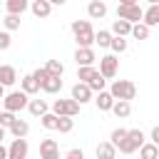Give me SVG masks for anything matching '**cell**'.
<instances>
[{
    "label": "cell",
    "mask_w": 159,
    "mask_h": 159,
    "mask_svg": "<svg viewBox=\"0 0 159 159\" xmlns=\"http://www.w3.org/2000/svg\"><path fill=\"white\" fill-rule=\"evenodd\" d=\"M144 142H147V137H144L142 129H127V134H124L114 147H117V154H134Z\"/></svg>",
    "instance_id": "1"
},
{
    "label": "cell",
    "mask_w": 159,
    "mask_h": 159,
    "mask_svg": "<svg viewBox=\"0 0 159 159\" xmlns=\"http://www.w3.org/2000/svg\"><path fill=\"white\" fill-rule=\"evenodd\" d=\"M72 35H75V42L80 47H92L94 45V30H92V22L89 20H75L70 25Z\"/></svg>",
    "instance_id": "2"
},
{
    "label": "cell",
    "mask_w": 159,
    "mask_h": 159,
    "mask_svg": "<svg viewBox=\"0 0 159 159\" xmlns=\"http://www.w3.org/2000/svg\"><path fill=\"white\" fill-rule=\"evenodd\" d=\"M109 94L114 97V99H134L137 97V84L132 82V80H112V84H109Z\"/></svg>",
    "instance_id": "3"
},
{
    "label": "cell",
    "mask_w": 159,
    "mask_h": 159,
    "mask_svg": "<svg viewBox=\"0 0 159 159\" xmlns=\"http://www.w3.org/2000/svg\"><path fill=\"white\" fill-rule=\"evenodd\" d=\"M27 99H30V94H25L22 89H15V92H5V97L0 102H2L5 109H10V112L17 114V112H22L27 107Z\"/></svg>",
    "instance_id": "4"
},
{
    "label": "cell",
    "mask_w": 159,
    "mask_h": 159,
    "mask_svg": "<svg viewBox=\"0 0 159 159\" xmlns=\"http://www.w3.org/2000/svg\"><path fill=\"white\" fill-rule=\"evenodd\" d=\"M119 72V55L109 52V55H102L99 57V75L104 80H114Z\"/></svg>",
    "instance_id": "5"
},
{
    "label": "cell",
    "mask_w": 159,
    "mask_h": 159,
    "mask_svg": "<svg viewBox=\"0 0 159 159\" xmlns=\"http://www.w3.org/2000/svg\"><path fill=\"white\" fill-rule=\"evenodd\" d=\"M80 107H82V104L75 102L72 97H70V99H62V97H60V99L52 102L50 109H52L55 114H70V117H77V114H80Z\"/></svg>",
    "instance_id": "6"
},
{
    "label": "cell",
    "mask_w": 159,
    "mask_h": 159,
    "mask_svg": "<svg viewBox=\"0 0 159 159\" xmlns=\"http://www.w3.org/2000/svg\"><path fill=\"white\" fill-rule=\"evenodd\" d=\"M142 7H139V2H132V5H117V17H122V20H127V22H139L142 20Z\"/></svg>",
    "instance_id": "7"
},
{
    "label": "cell",
    "mask_w": 159,
    "mask_h": 159,
    "mask_svg": "<svg viewBox=\"0 0 159 159\" xmlns=\"http://www.w3.org/2000/svg\"><path fill=\"white\" fill-rule=\"evenodd\" d=\"M27 152H30L27 139L25 137H15L10 142V147H7V159H27Z\"/></svg>",
    "instance_id": "8"
},
{
    "label": "cell",
    "mask_w": 159,
    "mask_h": 159,
    "mask_svg": "<svg viewBox=\"0 0 159 159\" xmlns=\"http://www.w3.org/2000/svg\"><path fill=\"white\" fill-rule=\"evenodd\" d=\"M92 94H94V92L89 89L87 82H80V80H77V82L72 84V99H75V102L87 104V102H92Z\"/></svg>",
    "instance_id": "9"
},
{
    "label": "cell",
    "mask_w": 159,
    "mask_h": 159,
    "mask_svg": "<svg viewBox=\"0 0 159 159\" xmlns=\"http://www.w3.org/2000/svg\"><path fill=\"white\" fill-rule=\"evenodd\" d=\"M92 102L97 104V109H99V112H109V109H112L114 97H112V94H109V89L104 87V89H99V92H94V94H92Z\"/></svg>",
    "instance_id": "10"
},
{
    "label": "cell",
    "mask_w": 159,
    "mask_h": 159,
    "mask_svg": "<svg viewBox=\"0 0 159 159\" xmlns=\"http://www.w3.org/2000/svg\"><path fill=\"white\" fill-rule=\"evenodd\" d=\"M94 60H97L94 45H92V47H80V45H77V50H75V62H77V65H94Z\"/></svg>",
    "instance_id": "11"
},
{
    "label": "cell",
    "mask_w": 159,
    "mask_h": 159,
    "mask_svg": "<svg viewBox=\"0 0 159 159\" xmlns=\"http://www.w3.org/2000/svg\"><path fill=\"white\" fill-rule=\"evenodd\" d=\"M40 157L42 159H57L60 157V147L55 139H42L40 142Z\"/></svg>",
    "instance_id": "12"
},
{
    "label": "cell",
    "mask_w": 159,
    "mask_h": 159,
    "mask_svg": "<svg viewBox=\"0 0 159 159\" xmlns=\"http://www.w3.org/2000/svg\"><path fill=\"white\" fill-rule=\"evenodd\" d=\"M87 15H89V20H102L107 15V2L104 0H89L87 2Z\"/></svg>",
    "instance_id": "13"
},
{
    "label": "cell",
    "mask_w": 159,
    "mask_h": 159,
    "mask_svg": "<svg viewBox=\"0 0 159 159\" xmlns=\"http://www.w3.org/2000/svg\"><path fill=\"white\" fill-rule=\"evenodd\" d=\"M142 22L147 27H157L159 25V2H152L144 12H142Z\"/></svg>",
    "instance_id": "14"
},
{
    "label": "cell",
    "mask_w": 159,
    "mask_h": 159,
    "mask_svg": "<svg viewBox=\"0 0 159 159\" xmlns=\"http://www.w3.org/2000/svg\"><path fill=\"white\" fill-rule=\"evenodd\" d=\"M109 112H114L117 119H127V117L132 114V102H129V99H114Z\"/></svg>",
    "instance_id": "15"
},
{
    "label": "cell",
    "mask_w": 159,
    "mask_h": 159,
    "mask_svg": "<svg viewBox=\"0 0 159 159\" xmlns=\"http://www.w3.org/2000/svg\"><path fill=\"white\" fill-rule=\"evenodd\" d=\"M35 17H47L50 12H52V5H50V0H30V7H27Z\"/></svg>",
    "instance_id": "16"
},
{
    "label": "cell",
    "mask_w": 159,
    "mask_h": 159,
    "mask_svg": "<svg viewBox=\"0 0 159 159\" xmlns=\"http://www.w3.org/2000/svg\"><path fill=\"white\" fill-rule=\"evenodd\" d=\"M17 82V70L12 65H0V84L2 87H12Z\"/></svg>",
    "instance_id": "17"
},
{
    "label": "cell",
    "mask_w": 159,
    "mask_h": 159,
    "mask_svg": "<svg viewBox=\"0 0 159 159\" xmlns=\"http://www.w3.org/2000/svg\"><path fill=\"white\" fill-rule=\"evenodd\" d=\"M97 75H99V70H97L94 65H77V80H80V82H87V84H89Z\"/></svg>",
    "instance_id": "18"
},
{
    "label": "cell",
    "mask_w": 159,
    "mask_h": 159,
    "mask_svg": "<svg viewBox=\"0 0 159 159\" xmlns=\"http://www.w3.org/2000/svg\"><path fill=\"white\" fill-rule=\"evenodd\" d=\"M62 84H65V82H62V77H55V75H50V77H47V80L40 84V89H42L45 94H57V92L62 89Z\"/></svg>",
    "instance_id": "19"
},
{
    "label": "cell",
    "mask_w": 159,
    "mask_h": 159,
    "mask_svg": "<svg viewBox=\"0 0 159 159\" xmlns=\"http://www.w3.org/2000/svg\"><path fill=\"white\" fill-rule=\"evenodd\" d=\"M7 132L12 134V137H27V132H30V124L25 122V119H20V117H15L10 124H7Z\"/></svg>",
    "instance_id": "20"
},
{
    "label": "cell",
    "mask_w": 159,
    "mask_h": 159,
    "mask_svg": "<svg viewBox=\"0 0 159 159\" xmlns=\"http://www.w3.org/2000/svg\"><path fill=\"white\" fill-rule=\"evenodd\" d=\"M94 154H97V159H114L117 157V147L112 142H99L97 149H94Z\"/></svg>",
    "instance_id": "21"
},
{
    "label": "cell",
    "mask_w": 159,
    "mask_h": 159,
    "mask_svg": "<svg viewBox=\"0 0 159 159\" xmlns=\"http://www.w3.org/2000/svg\"><path fill=\"white\" fill-rule=\"evenodd\" d=\"M149 32H152V27H147L142 20L132 22V27H129V37H134V40H149Z\"/></svg>",
    "instance_id": "22"
},
{
    "label": "cell",
    "mask_w": 159,
    "mask_h": 159,
    "mask_svg": "<svg viewBox=\"0 0 159 159\" xmlns=\"http://www.w3.org/2000/svg\"><path fill=\"white\" fill-rule=\"evenodd\" d=\"M20 89H22L25 94H30V97L40 92V84H37V80L32 77V72H30V75H25V77L20 80Z\"/></svg>",
    "instance_id": "23"
},
{
    "label": "cell",
    "mask_w": 159,
    "mask_h": 159,
    "mask_svg": "<svg viewBox=\"0 0 159 159\" xmlns=\"http://www.w3.org/2000/svg\"><path fill=\"white\" fill-rule=\"evenodd\" d=\"M32 117H40V114H45L47 109H50V104L45 102V99H27V107H25Z\"/></svg>",
    "instance_id": "24"
},
{
    "label": "cell",
    "mask_w": 159,
    "mask_h": 159,
    "mask_svg": "<svg viewBox=\"0 0 159 159\" xmlns=\"http://www.w3.org/2000/svg\"><path fill=\"white\" fill-rule=\"evenodd\" d=\"M27 7H30V0H5V12L22 15Z\"/></svg>",
    "instance_id": "25"
},
{
    "label": "cell",
    "mask_w": 159,
    "mask_h": 159,
    "mask_svg": "<svg viewBox=\"0 0 159 159\" xmlns=\"http://www.w3.org/2000/svg\"><path fill=\"white\" fill-rule=\"evenodd\" d=\"M129 27H132V22H127V20L117 17V20L112 22L109 32H112V35H119V37H129Z\"/></svg>",
    "instance_id": "26"
},
{
    "label": "cell",
    "mask_w": 159,
    "mask_h": 159,
    "mask_svg": "<svg viewBox=\"0 0 159 159\" xmlns=\"http://www.w3.org/2000/svg\"><path fill=\"white\" fill-rule=\"evenodd\" d=\"M72 129H75V117H70V114H57V129H55V132L70 134Z\"/></svg>",
    "instance_id": "27"
},
{
    "label": "cell",
    "mask_w": 159,
    "mask_h": 159,
    "mask_svg": "<svg viewBox=\"0 0 159 159\" xmlns=\"http://www.w3.org/2000/svg\"><path fill=\"white\" fill-rule=\"evenodd\" d=\"M127 47H129V42H127V37H119V35H112V40H109V47H107V50H112L114 55H122V52H127Z\"/></svg>",
    "instance_id": "28"
},
{
    "label": "cell",
    "mask_w": 159,
    "mask_h": 159,
    "mask_svg": "<svg viewBox=\"0 0 159 159\" xmlns=\"http://www.w3.org/2000/svg\"><path fill=\"white\" fill-rule=\"evenodd\" d=\"M139 157H142V159H157V157H159V144L144 142V144L139 147Z\"/></svg>",
    "instance_id": "29"
},
{
    "label": "cell",
    "mask_w": 159,
    "mask_h": 159,
    "mask_svg": "<svg viewBox=\"0 0 159 159\" xmlns=\"http://www.w3.org/2000/svg\"><path fill=\"white\" fill-rule=\"evenodd\" d=\"M40 124H42L45 129H50V132H55V129H57V114H55L52 109H47L45 114H40Z\"/></svg>",
    "instance_id": "30"
},
{
    "label": "cell",
    "mask_w": 159,
    "mask_h": 159,
    "mask_svg": "<svg viewBox=\"0 0 159 159\" xmlns=\"http://www.w3.org/2000/svg\"><path fill=\"white\" fill-rule=\"evenodd\" d=\"M20 17H22V15H12V12H7V15L2 17V27H5L7 32H12V30H20V22H22Z\"/></svg>",
    "instance_id": "31"
},
{
    "label": "cell",
    "mask_w": 159,
    "mask_h": 159,
    "mask_svg": "<svg viewBox=\"0 0 159 159\" xmlns=\"http://www.w3.org/2000/svg\"><path fill=\"white\" fill-rule=\"evenodd\" d=\"M45 70H47L50 75H55V77H62V75H65V65H62L60 60H47Z\"/></svg>",
    "instance_id": "32"
},
{
    "label": "cell",
    "mask_w": 159,
    "mask_h": 159,
    "mask_svg": "<svg viewBox=\"0 0 159 159\" xmlns=\"http://www.w3.org/2000/svg\"><path fill=\"white\" fill-rule=\"evenodd\" d=\"M109 40H112V32H109V30H99V32H94V45H99V47H109Z\"/></svg>",
    "instance_id": "33"
},
{
    "label": "cell",
    "mask_w": 159,
    "mask_h": 159,
    "mask_svg": "<svg viewBox=\"0 0 159 159\" xmlns=\"http://www.w3.org/2000/svg\"><path fill=\"white\" fill-rule=\"evenodd\" d=\"M104 87H107V80H104L102 75H97V77L89 82V89H92V92H99V89H104Z\"/></svg>",
    "instance_id": "34"
},
{
    "label": "cell",
    "mask_w": 159,
    "mask_h": 159,
    "mask_svg": "<svg viewBox=\"0 0 159 159\" xmlns=\"http://www.w3.org/2000/svg\"><path fill=\"white\" fill-rule=\"evenodd\" d=\"M32 77H35V80H37V84H42V82H45V80H47V77H50V72H47V70H45V67H37V70H35V72H32Z\"/></svg>",
    "instance_id": "35"
},
{
    "label": "cell",
    "mask_w": 159,
    "mask_h": 159,
    "mask_svg": "<svg viewBox=\"0 0 159 159\" xmlns=\"http://www.w3.org/2000/svg\"><path fill=\"white\" fill-rule=\"evenodd\" d=\"M124 134H127V129H124V127H117V129H112V134H109V142H112V144H117V142H119Z\"/></svg>",
    "instance_id": "36"
},
{
    "label": "cell",
    "mask_w": 159,
    "mask_h": 159,
    "mask_svg": "<svg viewBox=\"0 0 159 159\" xmlns=\"http://www.w3.org/2000/svg\"><path fill=\"white\" fill-rule=\"evenodd\" d=\"M12 119H15V112H10V109H2V112H0V124H2V127H7Z\"/></svg>",
    "instance_id": "37"
},
{
    "label": "cell",
    "mask_w": 159,
    "mask_h": 159,
    "mask_svg": "<svg viewBox=\"0 0 159 159\" xmlns=\"http://www.w3.org/2000/svg\"><path fill=\"white\" fill-rule=\"evenodd\" d=\"M10 45H12V37H10L7 30H2V32H0V50H7Z\"/></svg>",
    "instance_id": "38"
},
{
    "label": "cell",
    "mask_w": 159,
    "mask_h": 159,
    "mask_svg": "<svg viewBox=\"0 0 159 159\" xmlns=\"http://www.w3.org/2000/svg\"><path fill=\"white\" fill-rule=\"evenodd\" d=\"M65 157H67V159H84V152L75 147V149H67V154H65Z\"/></svg>",
    "instance_id": "39"
},
{
    "label": "cell",
    "mask_w": 159,
    "mask_h": 159,
    "mask_svg": "<svg viewBox=\"0 0 159 159\" xmlns=\"http://www.w3.org/2000/svg\"><path fill=\"white\" fill-rule=\"evenodd\" d=\"M149 142L159 144V127H152V134H149Z\"/></svg>",
    "instance_id": "40"
},
{
    "label": "cell",
    "mask_w": 159,
    "mask_h": 159,
    "mask_svg": "<svg viewBox=\"0 0 159 159\" xmlns=\"http://www.w3.org/2000/svg\"><path fill=\"white\" fill-rule=\"evenodd\" d=\"M0 159H7V147H2V142H0Z\"/></svg>",
    "instance_id": "41"
},
{
    "label": "cell",
    "mask_w": 159,
    "mask_h": 159,
    "mask_svg": "<svg viewBox=\"0 0 159 159\" xmlns=\"http://www.w3.org/2000/svg\"><path fill=\"white\" fill-rule=\"evenodd\" d=\"M5 137H7V127H2V124H0V142H2Z\"/></svg>",
    "instance_id": "42"
},
{
    "label": "cell",
    "mask_w": 159,
    "mask_h": 159,
    "mask_svg": "<svg viewBox=\"0 0 159 159\" xmlns=\"http://www.w3.org/2000/svg\"><path fill=\"white\" fill-rule=\"evenodd\" d=\"M132 2H139V0H117V5H132Z\"/></svg>",
    "instance_id": "43"
},
{
    "label": "cell",
    "mask_w": 159,
    "mask_h": 159,
    "mask_svg": "<svg viewBox=\"0 0 159 159\" xmlns=\"http://www.w3.org/2000/svg\"><path fill=\"white\" fill-rule=\"evenodd\" d=\"M67 0H50V5H65Z\"/></svg>",
    "instance_id": "44"
},
{
    "label": "cell",
    "mask_w": 159,
    "mask_h": 159,
    "mask_svg": "<svg viewBox=\"0 0 159 159\" xmlns=\"http://www.w3.org/2000/svg\"><path fill=\"white\" fill-rule=\"evenodd\" d=\"M2 97H5V87L0 84V99H2Z\"/></svg>",
    "instance_id": "45"
},
{
    "label": "cell",
    "mask_w": 159,
    "mask_h": 159,
    "mask_svg": "<svg viewBox=\"0 0 159 159\" xmlns=\"http://www.w3.org/2000/svg\"><path fill=\"white\" fill-rule=\"evenodd\" d=\"M147 2H149V5H152V2H159V0H147Z\"/></svg>",
    "instance_id": "46"
}]
</instances>
